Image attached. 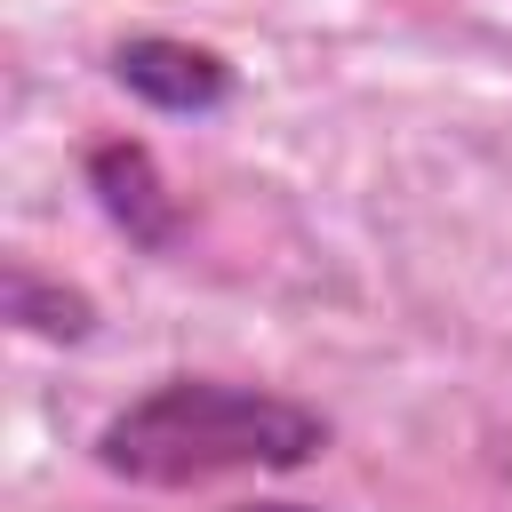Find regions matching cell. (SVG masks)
<instances>
[{"label": "cell", "mask_w": 512, "mask_h": 512, "mask_svg": "<svg viewBox=\"0 0 512 512\" xmlns=\"http://www.w3.org/2000/svg\"><path fill=\"white\" fill-rule=\"evenodd\" d=\"M112 80H120L136 104L184 112V120L232 104V64H224L216 48H200V40H176V32H128V40L112 48Z\"/></svg>", "instance_id": "3957f363"}, {"label": "cell", "mask_w": 512, "mask_h": 512, "mask_svg": "<svg viewBox=\"0 0 512 512\" xmlns=\"http://www.w3.org/2000/svg\"><path fill=\"white\" fill-rule=\"evenodd\" d=\"M80 168H88V192H96L104 224L128 232V248H144V256H176V248H184L192 216H184V192L160 176L152 144H136V136H104V144H88Z\"/></svg>", "instance_id": "7a4b0ae2"}, {"label": "cell", "mask_w": 512, "mask_h": 512, "mask_svg": "<svg viewBox=\"0 0 512 512\" xmlns=\"http://www.w3.org/2000/svg\"><path fill=\"white\" fill-rule=\"evenodd\" d=\"M232 512H320V504H288V496H256V504H232Z\"/></svg>", "instance_id": "5b68a950"}, {"label": "cell", "mask_w": 512, "mask_h": 512, "mask_svg": "<svg viewBox=\"0 0 512 512\" xmlns=\"http://www.w3.org/2000/svg\"><path fill=\"white\" fill-rule=\"evenodd\" d=\"M0 304H8V320H16L24 336H40V344H88V336H96L88 288H72V280H56V272H40V264H24V256L8 264Z\"/></svg>", "instance_id": "277c9868"}, {"label": "cell", "mask_w": 512, "mask_h": 512, "mask_svg": "<svg viewBox=\"0 0 512 512\" xmlns=\"http://www.w3.org/2000/svg\"><path fill=\"white\" fill-rule=\"evenodd\" d=\"M312 456H328V416L232 376H160L96 432V464L128 488H208L224 472H296Z\"/></svg>", "instance_id": "6da1fadb"}]
</instances>
